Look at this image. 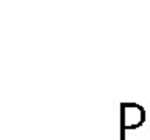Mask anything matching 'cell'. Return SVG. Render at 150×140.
Instances as JSON below:
<instances>
[{"label": "cell", "instance_id": "cell-1", "mask_svg": "<svg viewBox=\"0 0 150 140\" xmlns=\"http://www.w3.org/2000/svg\"><path fill=\"white\" fill-rule=\"evenodd\" d=\"M145 120V111L142 106L136 103H122L120 104V129H122V140L127 129H136L142 126Z\"/></svg>", "mask_w": 150, "mask_h": 140}]
</instances>
